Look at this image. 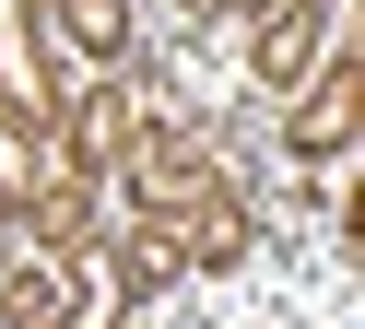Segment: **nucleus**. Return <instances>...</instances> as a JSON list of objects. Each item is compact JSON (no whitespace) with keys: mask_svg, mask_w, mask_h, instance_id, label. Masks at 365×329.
Listing matches in <instances>:
<instances>
[{"mask_svg":"<svg viewBox=\"0 0 365 329\" xmlns=\"http://www.w3.org/2000/svg\"><path fill=\"white\" fill-rule=\"evenodd\" d=\"M59 36H71L83 59H118V36H130V24H118V0H59Z\"/></svg>","mask_w":365,"mask_h":329,"instance_id":"f257e3e1","label":"nucleus"},{"mask_svg":"<svg viewBox=\"0 0 365 329\" xmlns=\"http://www.w3.org/2000/svg\"><path fill=\"white\" fill-rule=\"evenodd\" d=\"M307 36H318L307 12H283V24H271V36H259V83H294V70H307Z\"/></svg>","mask_w":365,"mask_h":329,"instance_id":"f03ea898","label":"nucleus"}]
</instances>
